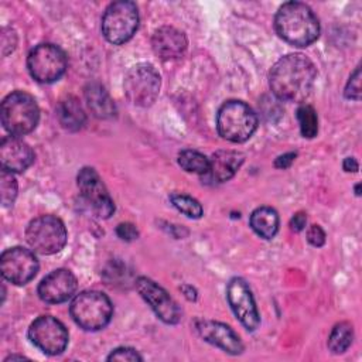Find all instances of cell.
<instances>
[{
	"instance_id": "obj_1",
	"label": "cell",
	"mask_w": 362,
	"mask_h": 362,
	"mask_svg": "<svg viewBox=\"0 0 362 362\" xmlns=\"http://www.w3.org/2000/svg\"><path fill=\"white\" fill-rule=\"evenodd\" d=\"M317 69L303 54L281 57L272 68L269 85L273 95L286 102H303L311 92Z\"/></svg>"
},
{
	"instance_id": "obj_2",
	"label": "cell",
	"mask_w": 362,
	"mask_h": 362,
	"mask_svg": "<svg viewBox=\"0 0 362 362\" xmlns=\"http://www.w3.org/2000/svg\"><path fill=\"white\" fill-rule=\"evenodd\" d=\"M277 34L291 45L307 47L320 35V23L313 10L300 1H287L276 13Z\"/></svg>"
},
{
	"instance_id": "obj_3",
	"label": "cell",
	"mask_w": 362,
	"mask_h": 362,
	"mask_svg": "<svg viewBox=\"0 0 362 362\" xmlns=\"http://www.w3.org/2000/svg\"><path fill=\"white\" fill-rule=\"evenodd\" d=\"M1 124L11 136L33 132L40 119V109L34 98L23 90L11 92L1 102Z\"/></svg>"
},
{
	"instance_id": "obj_4",
	"label": "cell",
	"mask_w": 362,
	"mask_h": 362,
	"mask_svg": "<svg viewBox=\"0 0 362 362\" xmlns=\"http://www.w3.org/2000/svg\"><path fill=\"white\" fill-rule=\"evenodd\" d=\"M257 127V116L253 109L242 100L225 102L216 115L218 133L232 141H246Z\"/></svg>"
},
{
	"instance_id": "obj_5",
	"label": "cell",
	"mask_w": 362,
	"mask_h": 362,
	"mask_svg": "<svg viewBox=\"0 0 362 362\" xmlns=\"http://www.w3.org/2000/svg\"><path fill=\"white\" fill-rule=\"evenodd\" d=\"M69 310L74 321L85 331L105 328L113 315V305L109 297L96 290H86L76 294Z\"/></svg>"
},
{
	"instance_id": "obj_6",
	"label": "cell",
	"mask_w": 362,
	"mask_h": 362,
	"mask_svg": "<svg viewBox=\"0 0 362 362\" xmlns=\"http://www.w3.org/2000/svg\"><path fill=\"white\" fill-rule=\"evenodd\" d=\"M160 74L147 62L133 65L124 75L123 89L130 103L140 107L151 106L160 92Z\"/></svg>"
},
{
	"instance_id": "obj_7",
	"label": "cell",
	"mask_w": 362,
	"mask_h": 362,
	"mask_svg": "<svg viewBox=\"0 0 362 362\" xmlns=\"http://www.w3.org/2000/svg\"><path fill=\"white\" fill-rule=\"evenodd\" d=\"M139 27V11L133 1L120 0L110 3L102 17V33L115 45L129 41Z\"/></svg>"
},
{
	"instance_id": "obj_8",
	"label": "cell",
	"mask_w": 362,
	"mask_h": 362,
	"mask_svg": "<svg viewBox=\"0 0 362 362\" xmlns=\"http://www.w3.org/2000/svg\"><path fill=\"white\" fill-rule=\"evenodd\" d=\"M66 228L64 222L54 215H41L34 218L27 229L25 239L31 249L41 255L58 253L66 243Z\"/></svg>"
},
{
	"instance_id": "obj_9",
	"label": "cell",
	"mask_w": 362,
	"mask_h": 362,
	"mask_svg": "<svg viewBox=\"0 0 362 362\" xmlns=\"http://www.w3.org/2000/svg\"><path fill=\"white\" fill-rule=\"evenodd\" d=\"M27 68L35 81L51 83L65 74L66 57L58 45L48 42L40 44L30 51L27 57Z\"/></svg>"
},
{
	"instance_id": "obj_10",
	"label": "cell",
	"mask_w": 362,
	"mask_h": 362,
	"mask_svg": "<svg viewBox=\"0 0 362 362\" xmlns=\"http://www.w3.org/2000/svg\"><path fill=\"white\" fill-rule=\"evenodd\" d=\"M30 341L47 355H59L68 345V331L65 325L52 315L35 318L28 328Z\"/></svg>"
},
{
	"instance_id": "obj_11",
	"label": "cell",
	"mask_w": 362,
	"mask_h": 362,
	"mask_svg": "<svg viewBox=\"0 0 362 362\" xmlns=\"http://www.w3.org/2000/svg\"><path fill=\"white\" fill-rule=\"evenodd\" d=\"M82 199L99 218H109L115 212V204L99 174L92 167H83L76 177Z\"/></svg>"
},
{
	"instance_id": "obj_12",
	"label": "cell",
	"mask_w": 362,
	"mask_h": 362,
	"mask_svg": "<svg viewBox=\"0 0 362 362\" xmlns=\"http://www.w3.org/2000/svg\"><path fill=\"white\" fill-rule=\"evenodd\" d=\"M0 272L7 281L23 286L37 274L38 260L30 249L14 246L1 253Z\"/></svg>"
},
{
	"instance_id": "obj_13",
	"label": "cell",
	"mask_w": 362,
	"mask_h": 362,
	"mask_svg": "<svg viewBox=\"0 0 362 362\" xmlns=\"http://www.w3.org/2000/svg\"><path fill=\"white\" fill-rule=\"evenodd\" d=\"M136 288L163 322L177 324L181 320L182 313L180 305L156 281L140 276L136 279Z\"/></svg>"
},
{
	"instance_id": "obj_14",
	"label": "cell",
	"mask_w": 362,
	"mask_h": 362,
	"mask_svg": "<svg viewBox=\"0 0 362 362\" xmlns=\"http://www.w3.org/2000/svg\"><path fill=\"white\" fill-rule=\"evenodd\" d=\"M226 298L240 324L247 331H255L260 324V315L247 283L240 277H233L228 283Z\"/></svg>"
},
{
	"instance_id": "obj_15",
	"label": "cell",
	"mask_w": 362,
	"mask_h": 362,
	"mask_svg": "<svg viewBox=\"0 0 362 362\" xmlns=\"http://www.w3.org/2000/svg\"><path fill=\"white\" fill-rule=\"evenodd\" d=\"M78 281L68 269H57L48 273L38 286V296L48 304L68 301L76 291Z\"/></svg>"
},
{
	"instance_id": "obj_16",
	"label": "cell",
	"mask_w": 362,
	"mask_h": 362,
	"mask_svg": "<svg viewBox=\"0 0 362 362\" xmlns=\"http://www.w3.org/2000/svg\"><path fill=\"white\" fill-rule=\"evenodd\" d=\"M195 329L202 339L230 355H239L243 352V344L239 335L223 322L201 318L195 321Z\"/></svg>"
},
{
	"instance_id": "obj_17",
	"label": "cell",
	"mask_w": 362,
	"mask_h": 362,
	"mask_svg": "<svg viewBox=\"0 0 362 362\" xmlns=\"http://www.w3.org/2000/svg\"><path fill=\"white\" fill-rule=\"evenodd\" d=\"M34 161L33 148L17 136H7L0 143L1 170L10 173H23Z\"/></svg>"
},
{
	"instance_id": "obj_18",
	"label": "cell",
	"mask_w": 362,
	"mask_h": 362,
	"mask_svg": "<svg viewBox=\"0 0 362 362\" xmlns=\"http://www.w3.org/2000/svg\"><path fill=\"white\" fill-rule=\"evenodd\" d=\"M245 161V156L235 150H219L209 158L208 171L202 175V180L208 184H221L229 181L240 168Z\"/></svg>"
},
{
	"instance_id": "obj_19",
	"label": "cell",
	"mask_w": 362,
	"mask_h": 362,
	"mask_svg": "<svg viewBox=\"0 0 362 362\" xmlns=\"http://www.w3.org/2000/svg\"><path fill=\"white\" fill-rule=\"evenodd\" d=\"M187 44L184 33L168 25L156 30L151 38L153 51L161 59H174L181 57L187 49Z\"/></svg>"
},
{
	"instance_id": "obj_20",
	"label": "cell",
	"mask_w": 362,
	"mask_h": 362,
	"mask_svg": "<svg viewBox=\"0 0 362 362\" xmlns=\"http://www.w3.org/2000/svg\"><path fill=\"white\" fill-rule=\"evenodd\" d=\"M85 99L90 113L98 119H112L116 116V105L107 90L98 82H92L85 88Z\"/></svg>"
},
{
	"instance_id": "obj_21",
	"label": "cell",
	"mask_w": 362,
	"mask_h": 362,
	"mask_svg": "<svg viewBox=\"0 0 362 362\" xmlns=\"http://www.w3.org/2000/svg\"><path fill=\"white\" fill-rule=\"evenodd\" d=\"M59 124L68 132H78L86 123V115L81 102L75 96H65L57 106Z\"/></svg>"
},
{
	"instance_id": "obj_22",
	"label": "cell",
	"mask_w": 362,
	"mask_h": 362,
	"mask_svg": "<svg viewBox=\"0 0 362 362\" xmlns=\"http://www.w3.org/2000/svg\"><path fill=\"white\" fill-rule=\"evenodd\" d=\"M252 229L263 239H272L279 229V215L270 206H260L250 215Z\"/></svg>"
},
{
	"instance_id": "obj_23",
	"label": "cell",
	"mask_w": 362,
	"mask_h": 362,
	"mask_svg": "<svg viewBox=\"0 0 362 362\" xmlns=\"http://www.w3.org/2000/svg\"><path fill=\"white\" fill-rule=\"evenodd\" d=\"M354 327L344 321L337 324L328 337V349L332 354H344L352 344Z\"/></svg>"
},
{
	"instance_id": "obj_24",
	"label": "cell",
	"mask_w": 362,
	"mask_h": 362,
	"mask_svg": "<svg viewBox=\"0 0 362 362\" xmlns=\"http://www.w3.org/2000/svg\"><path fill=\"white\" fill-rule=\"evenodd\" d=\"M178 164L187 173L204 175L209 167V158L197 150H182L178 154Z\"/></svg>"
},
{
	"instance_id": "obj_25",
	"label": "cell",
	"mask_w": 362,
	"mask_h": 362,
	"mask_svg": "<svg viewBox=\"0 0 362 362\" xmlns=\"http://www.w3.org/2000/svg\"><path fill=\"white\" fill-rule=\"evenodd\" d=\"M297 120L300 124V132L304 137L313 139L318 132V117L317 112L310 105H301L297 109Z\"/></svg>"
},
{
	"instance_id": "obj_26",
	"label": "cell",
	"mask_w": 362,
	"mask_h": 362,
	"mask_svg": "<svg viewBox=\"0 0 362 362\" xmlns=\"http://www.w3.org/2000/svg\"><path fill=\"white\" fill-rule=\"evenodd\" d=\"M170 201L171 204L184 215H187L188 218H201L204 214L202 205L192 197L187 195V194H180V192H173L170 195Z\"/></svg>"
},
{
	"instance_id": "obj_27",
	"label": "cell",
	"mask_w": 362,
	"mask_h": 362,
	"mask_svg": "<svg viewBox=\"0 0 362 362\" xmlns=\"http://www.w3.org/2000/svg\"><path fill=\"white\" fill-rule=\"evenodd\" d=\"M17 180L13 173L1 170L0 174V201L3 206H8L14 202L17 197Z\"/></svg>"
},
{
	"instance_id": "obj_28",
	"label": "cell",
	"mask_w": 362,
	"mask_h": 362,
	"mask_svg": "<svg viewBox=\"0 0 362 362\" xmlns=\"http://www.w3.org/2000/svg\"><path fill=\"white\" fill-rule=\"evenodd\" d=\"M344 95L346 99H352V100H359L361 99V68L356 66L355 71L351 74Z\"/></svg>"
},
{
	"instance_id": "obj_29",
	"label": "cell",
	"mask_w": 362,
	"mask_h": 362,
	"mask_svg": "<svg viewBox=\"0 0 362 362\" xmlns=\"http://www.w3.org/2000/svg\"><path fill=\"white\" fill-rule=\"evenodd\" d=\"M107 361H143V358L139 355V352L136 349L122 346V348L113 349L109 354Z\"/></svg>"
},
{
	"instance_id": "obj_30",
	"label": "cell",
	"mask_w": 362,
	"mask_h": 362,
	"mask_svg": "<svg viewBox=\"0 0 362 362\" xmlns=\"http://www.w3.org/2000/svg\"><path fill=\"white\" fill-rule=\"evenodd\" d=\"M116 235L122 239V240H126V242H132L134 239H137L139 236V230L137 228L130 223V222H123V223H119L117 228H116Z\"/></svg>"
},
{
	"instance_id": "obj_31",
	"label": "cell",
	"mask_w": 362,
	"mask_h": 362,
	"mask_svg": "<svg viewBox=\"0 0 362 362\" xmlns=\"http://www.w3.org/2000/svg\"><path fill=\"white\" fill-rule=\"evenodd\" d=\"M307 240L310 245L320 247L325 243V232L320 225H311L307 229Z\"/></svg>"
},
{
	"instance_id": "obj_32",
	"label": "cell",
	"mask_w": 362,
	"mask_h": 362,
	"mask_svg": "<svg viewBox=\"0 0 362 362\" xmlns=\"http://www.w3.org/2000/svg\"><path fill=\"white\" fill-rule=\"evenodd\" d=\"M305 223H307L305 214L304 212H297V214H294V216L290 221V229L293 232H300V230L304 229Z\"/></svg>"
},
{
	"instance_id": "obj_33",
	"label": "cell",
	"mask_w": 362,
	"mask_h": 362,
	"mask_svg": "<svg viewBox=\"0 0 362 362\" xmlns=\"http://www.w3.org/2000/svg\"><path fill=\"white\" fill-rule=\"evenodd\" d=\"M296 157H297V153H286V154H281V156H279L277 158H276V161H274V167H277V168H288L291 164H293V161L296 160Z\"/></svg>"
},
{
	"instance_id": "obj_34",
	"label": "cell",
	"mask_w": 362,
	"mask_h": 362,
	"mask_svg": "<svg viewBox=\"0 0 362 362\" xmlns=\"http://www.w3.org/2000/svg\"><path fill=\"white\" fill-rule=\"evenodd\" d=\"M342 167H344V170L348 171V173H356L358 168H359L358 161H356L355 158H352V157H346V158L344 160Z\"/></svg>"
},
{
	"instance_id": "obj_35",
	"label": "cell",
	"mask_w": 362,
	"mask_h": 362,
	"mask_svg": "<svg viewBox=\"0 0 362 362\" xmlns=\"http://www.w3.org/2000/svg\"><path fill=\"white\" fill-rule=\"evenodd\" d=\"M181 291L184 293V296H185L188 300H191V301H195V300H197V290H195L192 286L185 284V286L181 287Z\"/></svg>"
},
{
	"instance_id": "obj_36",
	"label": "cell",
	"mask_w": 362,
	"mask_h": 362,
	"mask_svg": "<svg viewBox=\"0 0 362 362\" xmlns=\"http://www.w3.org/2000/svg\"><path fill=\"white\" fill-rule=\"evenodd\" d=\"M14 359H27V358H25V356H23V355H10V356H7V358L4 359V362L14 361Z\"/></svg>"
},
{
	"instance_id": "obj_37",
	"label": "cell",
	"mask_w": 362,
	"mask_h": 362,
	"mask_svg": "<svg viewBox=\"0 0 362 362\" xmlns=\"http://www.w3.org/2000/svg\"><path fill=\"white\" fill-rule=\"evenodd\" d=\"M359 188H361V184H358V185L355 187V194H356V195H361V192H359Z\"/></svg>"
}]
</instances>
